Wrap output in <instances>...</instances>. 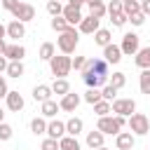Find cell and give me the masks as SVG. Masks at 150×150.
I'll list each match as a JSON object with an SVG mask.
<instances>
[{
  "instance_id": "6da1fadb",
  "label": "cell",
  "mask_w": 150,
  "mask_h": 150,
  "mask_svg": "<svg viewBox=\"0 0 150 150\" xmlns=\"http://www.w3.org/2000/svg\"><path fill=\"white\" fill-rule=\"evenodd\" d=\"M77 42H80V30H75V26L66 28V30H63V33H59V38H56V45H59L61 54H68V56L75 52Z\"/></svg>"
},
{
  "instance_id": "7a4b0ae2",
  "label": "cell",
  "mask_w": 150,
  "mask_h": 150,
  "mask_svg": "<svg viewBox=\"0 0 150 150\" xmlns=\"http://www.w3.org/2000/svg\"><path fill=\"white\" fill-rule=\"evenodd\" d=\"M127 124V117H122V115H115V117H110V115H103V117H98V124H96V129L101 131V134H120V129Z\"/></svg>"
},
{
  "instance_id": "3957f363",
  "label": "cell",
  "mask_w": 150,
  "mask_h": 150,
  "mask_svg": "<svg viewBox=\"0 0 150 150\" xmlns=\"http://www.w3.org/2000/svg\"><path fill=\"white\" fill-rule=\"evenodd\" d=\"M70 61H73V59H70L68 54H61V56H56V54H54V56L49 59V68H52V75H54V77H66V75L73 70Z\"/></svg>"
},
{
  "instance_id": "277c9868",
  "label": "cell",
  "mask_w": 150,
  "mask_h": 150,
  "mask_svg": "<svg viewBox=\"0 0 150 150\" xmlns=\"http://www.w3.org/2000/svg\"><path fill=\"white\" fill-rule=\"evenodd\" d=\"M127 124H129V131L136 134V136H145V134L150 131V120H148L143 112H131Z\"/></svg>"
},
{
  "instance_id": "5b68a950",
  "label": "cell",
  "mask_w": 150,
  "mask_h": 150,
  "mask_svg": "<svg viewBox=\"0 0 150 150\" xmlns=\"http://www.w3.org/2000/svg\"><path fill=\"white\" fill-rule=\"evenodd\" d=\"M120 49H122V56H134V54L141 49V38H138L136 33H124Z\"/></svg>"
},
{
  "instance_id": "8992f818",
  "label": "cell",
  "mask_w": 150,
  "mask_h": 150,
  "mask_svg": "<svg viewBox=\"0 0 150 150\" xmlns=\"http://www.w3.org/2000/svg\"><path fill=\"white\" fill-rule=\"evenodd\" d=\"M110 112L122 115V117H129L131 112H136V101L134 98H115L110 103Z\"/></svg>"
},
{
  "instance_id": "52a82bcc",
  "label": "cell",
  "mask_w": 150,
  "mask_h": 150,
  "mask_svg": "<svg viewBox=\"0 0 150 150\" xmlns=\"http://www.w3.org/2000/svg\"><path fill=\"white\" fill-rule=\"evenodd\" d=\"M12 16L16 19V21H33L35 19V7L33 5H28V2H19L14 9H12Z\"/></svg>"
},
{
  "instance_id": "ba28073f",
  "label": "cell",
  "mask_w": 150,
  "mask_h": 150,
  "mask_svg": "<svg viewBox=\"0 0 150 150\" xmlns=\"http://www.w3.org/2000/svg\"><path fill=\"white\" fill-rule=\"evenodd\" d=\"M82 70H91V73H96V75H101V77H108V61H105V59H87V66H84ZM82 70H80V73H82Z\"/></svg>"
},
{
  "instance_id": "9c48e42d",
  "label": "cell",
  "mask_w": 150,
  "mask_h": 150,
  "mask_svg": "<svg viewBox=\"0 0 150 150\" xmlns=\"http://www.w3.org/2000/svg\"><path fill=\"white\" fill-rule=\"evenodd\" d=\"M80 94H73V91H68V94H63L61 96V101H59V108L61 110H66V112H75L77 110V105H80Z\"/></svg>"
},
{
  "instance_id": "30bf717a",
  "label": "cell",
  "mask_w": 150,
  "mask_h": 150,
  "mask_svg": "<svg viewBox=\"0 0 150 150\" xmlns=\"http://www.w3.org/2000/svg\"><path fill=\"white\" fill-rule=\"evenodd\" d=\"M80 26V33H84V35H94L98 28H101V19H96V16H82V21L77 23Z\"/></svg>"
},
{
  "instance_id": "8fae6325",
  "label": "cell",
  "mask_w": 150,
  "mask_h": 150,
  "mask_svg": "<svg viewBox=\"0 0 150 150\" xmlns=\"http://www.w3.org/2000/svg\"><path fill=\"white\" fill-rule=\"evenodd\" d=\"M2 56H5L7 61H21V59L26 56V47L19 45V42H14V45H5Z\"/></svg>"
},
{
  "instance_id": "7c38bea8",
  "label": "cell",
  "mask_w": 150,
  "mask_h": 150,
  "mask_svg": "<svg viewBox=\"0 0 150 150\" xmlns=\"http://www.w3.org/2000/svg\"><path fill=\"white\" fill-rule=\"evenodd\" d=\"M61 16L68 21V26H77V23L82 21V12H80V7H73V5H66L63 12H61Z\"/></svg>"
},
{
  "instance_id": "4fadbf2b",
  "label": "cell",
  "mask_w": 150,
  "mask_h": 150,
  "mask_svg": "<svg viewBox=\"0 0 150 150\" xmlns=\"http://www.w3.org/2000/svg\"><path fill=\"white\" fill-rule=\"evenodd\" d=\"M5 28H7V38H12V40H16V42H19V38L26 35V26H23V21H16V19H14V21H9Z\"/></svg>"
},
{
  "instance_id": "5bb4252c",
  "label": "cell",
  "mask_w": 150,
  "mask_h": 150,
  "mask_svg": "<svg viewBox=\"0 0 150 150\" xmlns=\"http://www.w3.org/2000/svg\"><path fill=\"white\" fill-rule=\"evenodd\" d=\"M103 59L108 61V63H120L122 61V49H120V45H105L103 47Z\"/></svg>"
},
{
  "instance_id": "9a60e30c",
  "label": "cell",
  "mask_w": 150,
  "mask_h": 150,
  "mask_svg": "<svg viewBox=\"0 0 150 150\" xmlns=\"http://www.w3.org/2000/svg\"><path fill=\"white\" fill-rule=\"evenodd\" d=\"M134 134L131 131H120L117 136H115V145H117V150H131L134 148Z\"/></svg>"
},
{
  "instance_id": "2e32d148",
  "label": "cell",
  "mask_w": 150,
  "mask_h": 150,
  "mask_svg": "<svg viewBox=\"0 0 150 150\" xmlns=\"http://www.w3.org/2000/svg\"><path fill=\"white\" fill-rule=\"evenodd\" d=\"M49 138H61L66 136V122H59V120H52L47 122V131H45Z\"/></svg>"
},
{
  "instance_id": "e0dca14e",
  "label": "cell",
  "mask_w": 150,
  "mask_h": 150,
  "mask_svg": "<svg viewBox=\"0 0 150 150\" xmlns=\"http://www.w3.org/2000/svg\"><path fill=\"white\" fill-rule=\"evenodd\" d=\"M82 80H84V84L87 87H103L105 84V80L108 77H101V75H96V73H91V70H82Z\"/></svg>"
},
{
  "instance_id": "ac0fdd59",
  "label": "cell",
  "mask_w": 150,
  "mask_h": 150,
  "mask_svg": "<svg viewBox=\"0 0 150 150\" xmlns=\"http://www.w3.org/2000/svg\"><path fill=\"white\" fill-rule=\"evenodd\" d=\"M7 108L12 110V112H19L21 108H23V96L19 94V91H7Z\"/></svg>"
},
{
  "instance_id": "d6986e66",
  "label": "cell",
  "mask_w": 150,
  "mask_h": 150,
  "mask_svg": "<svg viewBox=\"0 0 150 150\" xmlns=\"http://www.w3.org/2000/svg\"><path fill=\"white\" fill-rule=\"evenodd\" d=\"M87 5H89V14L96 19H103L108 14V7L103 5V0H87Z\"/></svg>"
},
{
  "instance_id": "ffe728a7",
  "label": "cell",
  "mask_w": 150,
  "mask_h": 150,
  "mask_svg": "<svg viewBox=\"0 0 150 150\" xmlns=\"http://www.w3.org/2000/svg\"><path fill=\"white\" fill-rule=\"evenodd\" d=\"M134 56H136L134 61H136V66H138L141 70L150 66V47H141V49H138V52H136Z\"/></svg>"
},
{
  "instance_id": "44dd1931",
  "label": "cell",
  "mask_w": 150,
  "mask_h": 150,
  "mask_svg": "<svg viewBox=\"0 0 150 150\" xmlns=\"http://www.w3.org/2000/svg\"><path fill=\"white\" fill-rule=\"evenodd\" d=\"M82 129H84V122H82L80 117H70V120L66 122V134H68V136H77Z\"/></svg>"
},
{
  "instance_id": "7402d4cb",
  "label": "cell",
  "mask_w": 150,
  "mask_h": 150,
  "mask_svg": "<svg viewBox=\"0 0 150 150\" xmlns=\"http://www.w3.org/2000/svg\"><path fill=\"white\" fill-rule=\"evenodd\" d=\"M59 150H80V143H77V136H61L59 138Z\"/></svg>"
},
{
  "instance_id": "603a6c76",
  "label": "cell",
  "mask_w": 150,
  "mask_h": 150,
  "mask_svg": "<svg viewBox=\"0 0 150 150\" xmlns=\"http://www.w3.org/2000/svg\"><path fill=\"white\" fill-rule=\"evenodd\" d=\"M68 91H70V84H68V80H66V77H54L52 94H59V96H63V94H68Z\"/></svg>"
},
{
  "instance_id": "cb8c5ba5",
  "label": "cell",
  "mask_w": 150,
  "mask_h": 150,
  "mask_svg": "<svg viewBox=\"0 0 150 150\" xmlns=\"http://www.w3.org/2000/svg\"><path fill=\"white\" fill-rule=\"evenodd\" d=\"M33 98L40 101V103H45L47 98H52V87H47V84H38V87L33 89Z\"/></svg>"
},
{
  "instance_id": "d4e9b609",
  "label": "cell",
  "mask_w": 150,
  "mask_h": 150,
  "mask_svg": "<svg viewBox=\"0 0 150 150\" xmlns=\"http://www.w3.org/2000/svg\"><path fill=\"white\" fill-rule=\"evenodd\" d=\"M103 138H105V134H101L98 129H96V131H89V134H87V145H89L91 150H96V148L103 145Z\"/></svg>"
},
{
  "instance_id": "484cf974",
  "label": "cell",
  "mask_w": 150,
  "mask_h": 150,
  "mask_svg": "<svg viewBox=\"0 0 150 150\" xmlns=\"http://www.w3.org/2000/svg\"><path fill=\"white\" fill-rule=\"evenodd\" d=\"M59 110H61V108H59V103H56V101H52V98H47V101L42 103V110H40V112H42V117L47 120V117H54Z\"/></svg>"
},
{
  "instance_id": "4316f807",
  "label": "cell",
  "mask_w": 150,
  "mask_h": 150,
  "mask_svg": "<svg viewBox=\"0 0 150 150\" xmlns=\"http://www.w3.org/2000/svg\"><path fill=\"white\" fill-rule=\"evenodd\" d=\"M110 40H112V38H110V30H108V28H98V30L94 33V42L101 45V47L110 45Z\"/></svg>"
},
{
  "instance_id": "83f0119b",
  "label": "cell",
  "mask_w": 150,
  "mask_h": 150,
  "mask_svg": "<svg viewBox=\"0 0 150 150\" xmlns=\"http://www.w3.org/2000/svg\"><path fill=\"white\" fill-rule=\"evenodd\" d=\"M5 73H7L9 77H21V75H23V63H21V61H9L7 68H5Z\"/></svg>"
},
{
  "instance_id": "f1b7e54d",
  "label": "cell",
  "mask_w": 150,
  "mask_h": 150,
  "mask_svg": "<svg viewBox=\"0 0 150 150\" xmlns=\"http://www.w3.org/2000/svg\"><path fill=\"white\" fill-rule=\"evenodd\" d=\"M138 82H141V94H148L150 96V68H143L141 70Z\"/></svg>"
},
{
  "instance_id": "f546056e",
  "label": "cell",
  "mask_w": 150,
  "mask_h": 150,
  "mask_svg": "<svg viewBox=\"0 0 150 150\" xmlns=\"http://www.w3.org/2000/svg\"><path fill=\"white\" fill-rule=\"evenodd\" d=\"M54 54H56V47H54L52 42H42V47H40V59H42V61H49Z\"/></svg>"
},
{
  "instance_id": "4dcf8cb0",
  "label": "cell",
  "mask_w": 150,
  "mask_h": 150,
  "mask_svg": "<svg viewBox=\"0 0 150 150\" xmlns=\"http://www.w3.org/2000/svg\"><path fill=\"white\" fill-rule=\"evenodd\" d=\"M30 131H33L35 136L45 134V131H47V122H45V117H35V120L30 122Z\"/></svg>"
},
{
  "instance_id": "1f68e13d",
  "label": "cell",
  "mask_w": 150,
  "mask_h": 150,
  "mask_svg": "<svg viewBox=\"0 0 150 150\" xmlns=\"http://www.w3.org/2000/svg\"><path fill=\"white\" fill-rule=\"evenodd\" d=\"M117 91H120V89H115L112 84H105V87L101 89V98H103V101H110V103H112V101L117 98Z\"/></svg>"
},
{
  "instance_id": "d6a6232c",
  "label": "cell",
  "mask_w": 150,
  "mask_h": 150,
  "mask_svg": "<svg viewBox=\"0 0 150 150\" xmlns=\"http://www.w3.org/2000/svg\"><path fill=\"white\" fill-rule=\"evenodd\" d=\"M84 101H87L89 105H94L96 101H101V89H96V87H89V89H87V94H84Z\"/></svg>"
},
{
  "instance_id": "836d02e7",
  "label": "cell",
  "mask_w": 150,
  "mask_h": 150,
  "mask_svg": "<svg viewBox=\"0 0 150 150\" xmlns=\"http://www.w3.org/2000/svg\"><path fill=\"white\" fill-rule=\"evenodd\" d=\"M94 112H96L98 117L108 115V112H110V101H103V98H101V101H96V103H94Z\"/></svg>"
},
{
  "instance_id": "e575fe53",
  "label": "cell",
  "mask_w": 150,
  "mask_h": 150,
  "mask_svg": "<svg viewBox=\"0 0 150 150\" xmlns=\"http://www.w3.org/2000/svg\"><path fill=\"white\" fill-rule=\"evenodd\" d=\"M47 12H49L52 16H61V12H63L61 0H49V2H47Z\"/></svg>"
},
{
  "instance_id": "d590c367",
  "label": "cell",
  "mask_w": 150,
  "mask_h": 150,
  "mask_svg": "<svg viewBox=\"0 0 150 150\" xmlns=\"http://www.w3.org/2000/svg\"><path fill=\"white\" fill-rule=\"evenodd\" d=\"M52 28H54L56 33H63V30L70 28V26H68V21H66L63 16H52Z\"/></svg>"
},
{
  "instance_id": "8d00e7d4",
  "label": "cell",
  "mask_w": 150,
  "mask_h": 150,
  "mask_svg": "<svg viewBox=\"0 0 150 150\" xmlns=\"http://www.w3.org/2000/svg\"><path fill=\"white\" fill-rule=\"evenodd\" d=\"M122 12H124L127 16H131L134 12H141V5H138V0H131V2H122Z\"/></svg>"
},
{
  "instance_id": "74e56055",
  "label": "cell",
  "mask_w": 150,
  "mask_h": 150,
  "mask_svg": "<svg viewBox=\"0 0 150 150\" xmlns=\"http://www.w3.org/2000/svg\"><path fill=\"white\" fill-rule=\"evenodd\" d=\"M110 84H112L115 89H122V87L127 84V75H124V73H112V80H110Z\"/></svg>"
},
{
  "instance_id": "f35d334b",
  "label": "cell",
  "mask_w": 150,
  "mask_h": 150,
  "mask_svg": "<svg viewBox=\"0 0 150 150\" xmlns=\"http://www.w3.org/2000/svg\"><path fill=\"white\" fill-rule=\"evenodd\" d=\"M14 134V129L7 124V122H0V141H9Z\"/></svg>"
},
{
  "instance_id": "ab89813d",
  "label": "cell",
  "mask_w": 150,
  "mask_h": 150,
  "mask_svg": "<svg viewBox=\"0 0 150 150\" xmlns=\"http://www.w3.org/2000/svg\"><path fill=\"white\" fill-rule=\"evenodd\" d=\"M110 21H112V26L122 28V26L127 23V14H124V12H120V14H110Z\"/></svg>"
},
{
  "instance_id": "60d3db41",
  "label": "cell",
  "mask_w": 150,
  "mask_h": 150,
  "mask_svg": "<svg viewBox=\"0 0 150 150\" xmlns=\"http://www.w3.org/2000/svg\"><path fill=\"white\" fill-rule=\"evenodd\" d=\"M127 21H131L134 26H143V23H145V14H143V12H134L131 16H127Z\"/></svg>"
},
{
  "instance_id": "b9f144b4",
  "label": "cell",
  "mask_w": 150,
  "mask_h": 150,
  "mask_svg": "<svg viewBox=\"0 0 150 150\" xmlns=\"http://www.w3.org/2000/svg\"><path fill=\"white\" fill-rule=\"evenodd\" d=\"M42 150H59V138H45L42 141Z\"/></svg>"
},
{
  "instance_id": "7bdbcfd3",
  "label": "cell",
  "mask_w": 150,
  "mask_h": 150,
  "mask_svg": "<svg viewBox=\"0 0 150 150\" xmlns=\"http://www.w3.org/2000/svg\"><path fill=\"white\" fill-rule=\"evenodd\" d=\"M120 12H122V0H110L108 14H120Z\"/></svg>"
},
{
  "instance_id": "ee69618b",
  "label": "cell",
  "mask_w": 150,
  "mask_h": 150,
  "mask_svg": "<svg viewBox=\"0 0 150 150\" xmlns=\"http://www.w3.org/2000/svg\"><path fill=\"white\" fill-rule=\"evenodd\" d=\"M70 66H73L75 70H82V68L87 66V56H75V59L70 61Z\"/></svg>"
},
{
  "instance_id": "f6af8a7d",
  "label": "cell",
  "mask_w": 150,
  "mask_h": 150,
  "mask_svg": "<svg viewBox=\"0 0 150 150\" xmlns=\"http://www.w3.org/2000/svg\"><path fill=\"white\" fill-rule=\"evenodd\" d=\"M0 5H2V7L7 9V12H12V9H14L16 5H19V0H0Z\"/></svg>"
},
{
  "instance_id": "bcb514c9",
  "label": "cell",
  "mask_w": 150,
  "mask_h": 150,
  "mask_svg": "<svg viewBox=\"0 0 150 150\" xmlns=\"http://www.w3.org/2000/svg\"><path fill=\"white\" fill-rule=\"evenodd\" d=\"M7 91H9L7 89V80H5V75H0V98H5Z\"/></svg>"
},
{
  "instance_id": "7dc6e473",
  "label": "cell",
  "mask_w": 150,
  "mask_h": 150,
  "mask_svg": "<svg viewBox=\"0 0 150 150\" xmlns=\"http://www.w3.org/2000/svg\"><path fill=\"white\" fill-rule=\"evenodd\" d=\"M138 5H141V12H143L145 16H150V0H141Z\"/></svg>"
},
{
  "instance_id": "c3c4849f",
  "label": "cell",
  "mask_w": 150,
  "mask_h": 150,
  "mask_svg": "<svg viewBox=\"0 0 150 150\" xmlns=\"http://www.w3.org/2000/svg\"><path fill=\"white\" fill-rule=\"evenodd\" d=\"M7 63H9V61H7V59H5L2 54H0V73H5V68H7Z\"/></svg>"
},
{
  "instance_id": "681fc988",
  "label": "cell",
  "mask_w": 150,
  "mask_h": 150,
  "mask_svg": "<svg viewBox=\"0 0 150 150\" xmlns=\"http://www.w3.org/2000/svg\"><path fill=\"white\" fill-rule=\"evenodd\" d=\"M87 0H68V5H73V7H82Z\"/></svg>"
},
{
  "instance_id": "f907efd6",
  "label": "cell",
  "mask_w": 150,
  "mask_h": 150,
  "mask_svg": "<svg viewBox=\"0 0 150 150\" xmlns=\"http://www.w3.org/2000/svg\"><path fill=\"white\" fill-rule=\"evenodd\" d=\"M5 35H7V28L0 23V40H5Z\"/></svg>"
},
{
  "instance_id": "816d5d0a",
  "label": "cell",
  "mask_w": 150,
  "mask_h": 150,
  "mask_svg": "<svg viewBox=\"0 0 150 150\" xmlns=\"http://www.w3.org/2000/svg\"><path fill=\"white\" fill-rule=\"evenodd\" d=\"M5 45H7V42H5V40H0V54L5 52Z\"/></svg>"
},
{
  "instance_id": "f5cc1de1",
  "label": "cell",
  "mask_w": 150,
  "mask_h": 150,
  "mask_svg": "<svg viewBox=\"0 0 150 150\" xmlns=\"http://www.w3.org/2000/svg\"><path fill=\"white\" fill-rule=\"evenodd\" d=\"M0 122H5V112H2V108H0Z\"/></svg>"
},
{
  "instance_id": "db71d44e",
  "label": "cell",
  "mask_w": 150,
  "mask_h": 150,
  "mask_svg": "<svg viewBox=\"0 0 150 150\" xmlns=\"http://www.w3.org/2000/svg\"><path fill=\"white\" fill-rule=\"evenodd\" d=\"M96 150H110V148H105V145H101V148H96Z\"/></svg>"
},
{
  "instance_id": "11a10c76",
  "label": "cell",
  "mask_w": 150,
  "mask_h": 150,
  "mask_svg": "<svg viewBox=\"0 0 150 150\" xmlns=\"http://www.w3.org/2000/svg\"><path fill=\"white\" fill-rule=\"evenodd\" d=\"M122 2H131V0H122Z\"/></svg>"
},
{
  "instance_id": "9f6ffc18",
  "label": "cell",
  "mask_w": 150,
  "mask_h": 150,
  "mask_svg": "<svg viewBox=\"0 0 150 150\" xmlns=\"http://www.w3.org/2000/svg\"><path fill=\"white\" fill-rule=\"evenodd\" d=\"M148 68H150V66H148Z\"/></svg>"
}]
</instances>
